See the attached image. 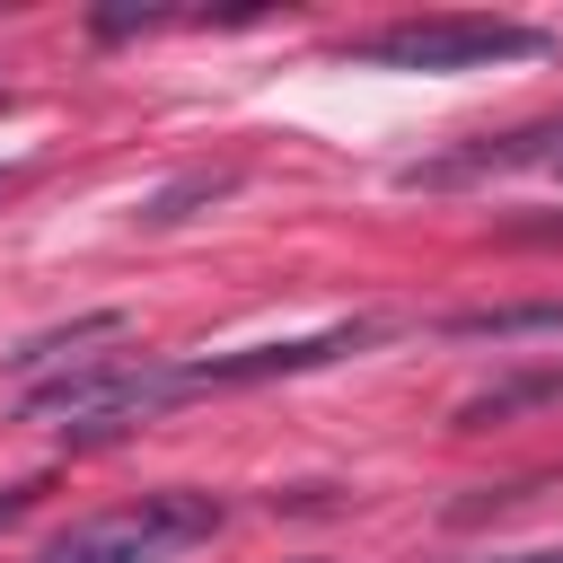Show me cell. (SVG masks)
I'll list each match as a JSON object with an SVG mask.
<instances>
[{"label": "cell", "instance_id": "6", "mask_svg": "<svg viewBox=\"0 0 563 563\" xmlns=\"http://www.w3.org/2000/svg\"><path fill=\"white\" fill-rule=\"evenodd\" d=\"M537 405H563V361H537V369H510V378L475 387L457 405V431H484V422H510V413H537Z\"/></svg>", "mask_w": 563, "mask_h": 563}, {"label": "cell", "instance_id": "2", "mask_svg": "<svg viewBox=\"0 0 563 563\" xmlns=\"http://www.w3.org/2000/svg\"><path fill=\"white\" fill-rule=\"evenodd\" d=\"M537 53H554L545 26H528V18H466V9L396 18V26H369L352 44V62H369V70H493V62H537Z\"/></svg>", "mask_w": 563, "mask_h": 563}, {"label": "cell", "instance_id": "5", "mask_svg": "<svg viewBox=\"0 0 563 563\" xmlns=\"http://www.w3.org/2000/svg\"><path fill=\"white\" fill-rule=\"evenodd\" d=\"M449 343H528V334H563V299H493V308H457L440 317Z\"/></svg>", "mask_w": 563, "mask_h": 563}, {"label": "cell", "instance_id": "3", "mask_svg": "<svg viewBox=\"0 0 563 563\" xmlns=\"http://www.w3.org/2000/svg\"><path fill=\"white\" fill-rule=\"evenodd\" d=\"M220 519H229V510H220V493L167 484V493H141V501H123V510H106V519H88V528L53 537L35 563H167V554L202 545Z\"/></svg>", "mask_w": 563, "mask_h": 563}, {"label": "cell", "instance_id": "1", "mask_svg": "<svg viewBox=\"0 0 563 563\" xmlns=\"http://www.w3.org/2000/svg\"><path fill=\"white\" fill-rule=\"evenodd\" d=\"M387 325L378 317H343V325H317V334H282V343H238V352H194V361H150V405H185V396H211V387H273V378H308V369H334L352 352H369Z\"/></svg>", "mask_w": 563, "mask_h": 563}, {"label": "cell", "instance_id": "10", "mask_svg": "<svg viewBox=\"0 0 563 563\" xmlns=\"http://www.w3.org/2000/svg\"><path fill=\"white\" fill-rule=\"evenodd\" d=\"M501 563H563V545H545V554H501Z\"/></svg>", "mask_w": 563, "mask_h": 563}, {"label": "cell", "instance_id": "4", "mask_svg": "<svg viewBox=\"0 0 563 563\" xmlns=\"http://www.w3.org/2000/svg\"><path fill=\"white\" fill-rule=\"evenodd\" d=\"M510 167H545V176H563V114H545V123H519V132H484V141H466V150H440V158H413L405 167V185H475V176H510Z\"/></svg>", "mask_w": 563, "mask_h": 563}, {"label": "cell", "instance_id": "8", "mask_svg": "<svg viewBox=\"0 0 563 563\" xmlns=\"http://www.w3.org/2000/svg\"><path fill=\"white\" fill-rule=\"evenodd\" d=\"M229 185H238V167H194V176H176V185H158V194L141 202V220H150V229H176V220H185L194 202H220Z\"/></svg>", "mask_w": 563, "mask_h": 563}, {"label": "cell", "instance_id": "9", "mask_svg": "<svg viewBox=\"0 0 563 563\" xmlns=\"http://www.w3.org/2000/svg\"><path fill=\"white\" fill-rule=\"evenodd\" d=\"M35 501H44V475H26V484H0V528H9V519H26Z\"/></svg>", "mask_w": 563, "mask_h": 563}, {"label": "cell", "instance_id": "7", "mask_svg": "<svg viewBox=\"0 0 563 563\" xmlns=\"http://www.w3.org/2000/svg\"><path fill=\"white\" fill-rule=\"evenodd\" d=\"M97 343H123V317H114V308H97V317H70V325H53V334L18 343V352H9V369L35 387L44 369H70V361H88Z\"/></svg>", "mask_w": 563, "mask_h": 563}]
</instances>
